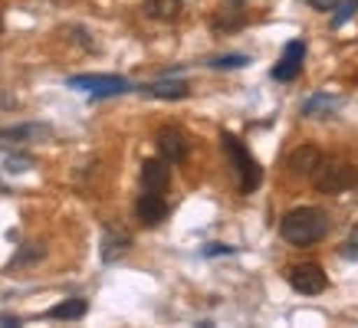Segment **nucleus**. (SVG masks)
<instances>
[{"label":"nucleus","mask_w":358,"mask_h":328,"mask_svg":"<svg viewBox=\"0 0 358 328\" xmlns=\"http://www.w3.org/2000/svg\"><path fill=\"white\" fill-rule=\"evenodd\" d=\"M280 233L293 246H313V243L326 240L329 214L322 207H296L280 220Z\"/></svg>","instance_id":"1"},{"label":"nucleus","mask_w":358,"mask_h":328,"mask_svg":"<svg viewBox=\"0 0 358 328\" xmlns=\"http://www.w3.org/2000/svg\"><path fill=\"white\" fill-rule=\"evenodd\" d=\"M309 177H313L319 194H345V191L358 187V167L348 161H326L322 158V164Z\"/></svg>","instance_id":"2"},{"label":"nucleus","mask_w":358,"mask_h":328,"mask_svg":"<svg viewBox=\"0 0 358 328\" xmlns=\"http://www.w3.org/2000/svg\"><path fill=\"white\" fill-rule=\"evenodd\" d=\"M220 142H224V151L230 154V161H234V171L240 174V191L243 194H250V191H257L263 181L260 174V164H257V158L247 151V144L240 142V138H234L230 131H224L220 135Z\"/></svg>","instance_id":"3"},{"label":"nucleus","mask_w":358,"mask_h":328,"mask_svg":"<svg viewBox=\"0 0 358 328\" xmlns=\"http://www.w3.org/2000/svg\"><path fill=\"white\" fill-rule=\"evenodd\" d=\"M286 279H289V285H293L296 292H303V295H319V292H326V285H329V276L322 273V266H315V262H299V266H293V269L286 273Z\"/></svg>","instance_id":"4"},{"label":"nucleus","mask_w":358,"mask_h":328,"mask_svg":"<svg viewBox=\"0 0 358 328\" xmlns=\"http://www.w3.org/2000/svg\"><path fill=\"white\" fill-rule=\"evenodd\" d=\"M69 89H83L92 98H106V96H122L129 92V79L122 76H73L69 79Z\"/></svg>","instance_id":"5"},{"label":"nucleus","mask_w":358,"mask_h":328,"mask_svg":"<svg viewBox=\"0 0 358 328\" xmlns=\"http://www.w3.org/2000/svg\"><path fill=\"white\" fill-rule=\"evenodd\" d=\"M303 59H306V43H303V40L286 43L282 59L273 66V79H276V82H293V79L303 73Z\"/></svg>","instance_id":"6"},{"label":"nucleus","mask_w":358,"mask_h":328,"mask_svg":"<svg viewBox=\"0 0 358 328\" xmlns=\"http://www.w3.org/2000/svg\"><path fill=\"white\" fill-rule=\"evenodd\" d=\"M171 181V167L164 158H148L141 164V191H152V194H164Z\"/></svg>","instance_id":"7"},{"label":"nucleus","mask_w":358,"mask_h":328,"mask_svg":"<svg viewBox=\"0 0 358 328\" xmlns=\"http://www.w3.org/2000/svg\"><path fill=\"white\" fill-rule=\"evenodd\" d=\"M135 214L145 227H158L164 217H168V204H164V194H152V191H145L138 197V204H135Z\"/></svg>","instance_id":"8"},{"label":"nucleus","mask_w":358,"mask_h":328,"mask_svg":"<svg viewBox=\"0 0 358 328\" xmlns=\"http://www.w3.org/2000/svg\"><path fill=\"white\" fill-rule=\"evenodd\" d=\"M158 151H162V158L168 164H181L187 154V142L185 135L178 128H162L158 131Z\"/></svg>","instance_id":"9"},{"label":"nucleus","mask_w":358,"mask_h":328,"mask_svg":"<svg viewBox=\"0 0 358 328\" xmlns=\"http://www.w3.org/2000/svg\"><path fill=\"white\" fill-rule=\"evenodd\" d=\"M319 164H322V151H319L315 144H299V148L289 154V171H293V174L309 177Z\"/></svg>","instance_id":"10"},{"label":"nucleus","mask_w":358,"mask_h":328,"mask_svg":"<svg viewBox=\"0 0 358 328\" xmlns=\"http://www.w3.org/2000/svg\"><path fill=\"white\" fill-rule=\"evenodd\" d=\"M50 135L46 125H17V128H3L0 131V148L7 144H23V142H33V138H43Z\"/></svg>","instance_id":"11"},{"label":"nucleus","mask_w":358,"mask_h":328,"mask_svg":"<svg viewBox=\"0 0 358 328\" xmlns=\"http://www.w3.org/2000/svg\"><path fill=\"white\" fill-rule=\"evenodd\" d=\"M309 7H315V10H322V13H329V10H338L336 17H332V27H342V23L352 17V13L358 10V0H306Z\"/></svg>","instance_id":"12"},{"label":"nucleus","mask_w":358,"mask_h":328,"mask_svg":"<svg viewBox=\"0 0 358 328\" xmlns=\"http://www.w3.org/2000/svg\"><path fill=\"white\" fill-rule=\"evenodd\" d=\"M141 10L148 13L152 20H178L181 17V10H185V3L181 0H145V7Z\"/></svg>","instance_id":"13"},{"label":"nucleus","mask_w":358,"mask_h":328,"mask_svg":"<svg viewBox=\"0 0 358 328\" xmlns=\"http://www.w3.org/2000/svg\"><path fill=\"white\" fill-rule=\"evenodd\" d=\"M86 312H89L86 299H66V302H59V306L50 308L46 318H56V322H76V318H83Z\"/></svg>","instance_id":"14"},{"label":"nucleus","mask_w":358,"mask_h":328,"mask_svg":"<svg viewBox=\"0 0 358 328\" xmlns=\"http://www.w3.org/2000/svg\"><path fill=\"white\" fill-rule=\"evenodd\" d=\"M125 250H129V237H125V233H112V230H106V237H102V260L115 262L119 256H125Z\"/></svg>","instance_id":"15"},{"label":"nucleus","mask_w":358,"mask_h":328,"mask_svg":"<svg viewBox=\"0 0 358 328\" xmlns=\"http://www.w3.org/2000/svg\"><path fill=\"white\" fill-rule=\"evenodd\" d=\"M145 96H152V98H187V82H152V86H145L141 89Z\"/></svg>","instance_id":"16"},{"label":"nucleus","mask_w":358,"mask_h":328,"mask_svg":"<svg viewBox=\"0 0 358 328\" xmlns=\"http://www.w3.org/2000/svg\"><path fill=\"white\" fill-rule=\"evenodd\" d=\"M332 105H336V102H332L329 96H313V98H309V102L303 105V115L315 119V112H319V109H332Z\"/></svg>","instance_id":"17"},{"label":"nucleus","mask_w":358,"mask_h":328,"mask_svg":"<svg viewBox=\"0 0 358 328\" xmlns=\"http://www.w3.org/2000/svg\"><path fill=\"white\" fill-rule=\"evenodd\" d=\"M250 59L247 56H217V59H210L214 69H240V66H247Z\"/></svg>","instance_id":"18"},{"label":"nucleus","mask_w":358,"mask_h":328,"mask_svg":"<svg viewBox=\"0 0 358 328\" xmlns=\"http://www.w3.org/2000/svg\"><path fill=\"white\" fill-rule=\"evenodd\" d=\"M30 158H10V161H7V167H10V171H27V167H30Z\"/></svg>","instance_id":"19"},{"label":"nucleus","mask_w":358,"mask_h":328,"mask_svg":"<svg viewBox=\"0 0 358 328\" xmlns=\"http://www.w3.org/2000/svg\"><path fill=\"white\" fill-rule=\"evenodd\" d=\"M348 256H358V227L352 230V233H348Z\"/></svg>","instance_id":"20"},{"label":"nucleus","mask_w":358,"mask_h":328,"mask_svg":"<svg viewBox=\"0 0 358 328\" xmlns=\"http://www.w3.org/2000/svg\"><path fill=\"white\" fill-rule=\"evenodd\" d=\"M204 253H207V256H217V253H234V246H220V243H210Z\"/></svg>","instance_id":"21"},{"label":"nucleus","mask_w":358,"mask_h":328,"mask_svg":"<svg viewBox=\"0 0 358 328\" xmlns=\"http://www.w3.org/2000/svg\"><path fill=\"white\" fill-rule=\"evenodd\" d=\"M0 30H3V17H0Z\"/></svg>","instance_id":"22"},{"label":"nucleus","mask_w":358,"mask_h":328,"mask_svg":"<svg viewBox=\"0 0 358 328\" xmlns=\"http://www.w3.org/2000/svg\"><path fill=\"white\" fill-rule=\"evenodd\" d=\"M0 194H3V184H0Z\"/></svg>","instance_id":"23"}]
</instances>
